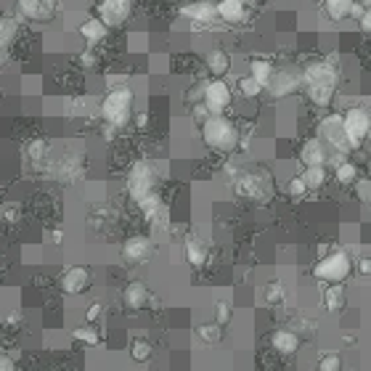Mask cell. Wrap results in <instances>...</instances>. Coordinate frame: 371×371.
Instances as JSON below:
<instances>
[{
  "mask_svg": "<svg viewBox=\"0 0 371 371\" xmlns=\"http://www.w3.org/2000/svg\"><path fill=\"white\" fill-rule=\"evenodd\" d=\"M202 141L215 152H233L239 146V128L223 114H212L202 122Z\"/></svg>",
  "mask_w": 371,
  "mask_h": 371,
  "instance_id": "6da1fadb",
  "label": "cell"
},
{
  "mask_svg": "<svg viewBox=\"0 0 371 371\" xmlns=\"http://www.w3.org/2000/svg\"><path fill=\"white\" fill-rule=\"evenodd\" d=\"M133 101H135V96H133V90L128 85L114 87L101 101V117L111 128H125L133 117Z\"/></svg>",
  "mask_w": 371,
  "mask_h": 371,
  "instance_id": "7a4b0ae2",
  "label": "cell"
},
{
  "mask_svg": "<svg viewBox=\"0 0 371 371\" xmlns=\"http://www.w3.org/2000/svg\"><path fill=\"white\" fill-rule=\"evenodd\" d=\"M353 271V260L348 257V252H329L321 260L313 265V276L321 279V281H329V284H342L345 279Z\"/></svg>",
  "mask_w": 371,
  "mask_h": 371,
  "instance_id": "3957f363",
  "label": "cell"
},
{
  "mask_svg": "<svg viewBox=\"0 0 371 371\" xmlns=\"http://www.w3.org/2000/svg\"><path fill=\"white\" fill-rule=\"evenodd\" d=\"M128 188H130V197L141 205L149 197L157 194V175L146 162H138L128 175Z\"/></svg>",
  "mask_w": 371,
  "mask_h": 371,
  "instance_id": "277c9868",
  "label": "cell"
},
{
  "mask_svg": "<svg viewBox=\"0 0 371 371\" xmlns=\"http://www.w3.org/2000/svg\"><path fill=\"white\" fill-rule=\"evenodd\" d=\"M345 130H348V141L353 149H358L360 143L366 141V135L371 133V114L360 107H353L345 114Z\"/></svg>",
  "mask_w": 371,
  "mask_h": 371,
  "instance_id": "5b68a950",
  "label": "cell"
},
{
  "mask_svg": "<svg viewBox=\"0 0 371 371\" xmlns=\"http://www.w3.org/2000/svg\"><path fill=\"white\" fill-rule=\"evenodd\" d=\"M321 138H324L329 146L339 149V152L353 149L348 141V130H345V117H342V114H329V117L321 120Z\"/></svg>",
  "mask_w": 371,
  "mask_h": 371,
  "instance_id": "8992f818",
  "label": "cell"
},
{
  "mask_svg": "<svg viewBox=\"0 0 371 371\" xmlns=\"http://www.w3.org/2000/svg\"><path fill=\"white\" fill-rule=\"evenodd\" d=\"M133 0H101L99 3V19L107 27H120L130 19Z\"/></svg>",
  "mask_w": 371,
  "mask_h": 371,
  "instance_id": "52a82bcc",
  "label": "cell"
},
{
  "mask_svg": "<svg viewBox=\"0 0 371 371\" xmlns=\"http://www.w3.org/2000/svg\"><path fill=\"white\" fill-rule=\"evenodd\" d=\"M202 101L207 104V109L212 111V114H223L231 104L229 85H226L220 77L218 80H212V83H207V85H202Z\"/></svg>",
  "mask_w": 371,
  "mask_h": 371,
  "instance_id": "ba28073f",
  "label": "cell"
},
{
  "mask_svg": "<svg viewBox=\"0 0 371 371\" xmlns=\"http://www.w3.org/2000/svg\"><path fill=\"white\" fill-rule=\"evenodd\" d=\"M300 83H305L300 75L295 72H289V69H279V72H273L271 83H268V93H271L273 99H286V96H292Z\"/></svg>",
  "mask_w": 371,
  "mask_h": 371,
  "instance_id": "9c48e42d",
  "label": "cell"
},
{
  "mask_svg": "<svg viewBox=\"0 0 371 371\" xmlns=\"http://www.w3.org/2000/svg\"><path fill=\"white\" fill-rule=\"evenodd\" d=\"M16 8H19L24 19L48 22L56 11V0H16Z\"/></svg>",
  "mask_w": 371,
  "mask_h": 371,
  "instance_id": "30bf717a",
  "label": "cell"
},
{
  "mask_svg": "<svg viewBox=\"0 0 371 371\" xmlns=\"http://www.w3.org/2000/svg\"><path fill=\"white\" fill-rule=\"evenodd\" d=\"M305 85H337V72L329 61H313L303 72Z\"/></svg>",
  "mask_w": 371,
  "mask_h": 371,
  "instance_id": "8fae6325",
  "label": "cell"
},
{
  "mask_svg": "<svg viewBox=\"0 0 371 371\" xmlns=\"http://www.w3.org/2000/svg\"><path fill=\"white\" fill-rule=\"evenodd\" d=\"M87 286H90V271L87 268H69V271L61 276V289H64L66 295H83Z\"/></svg>",
  "mask_w": 371,
  "mask_h": 371,
  "instance_id": "7c38bea8",
  "label": "cell"
},
{
  "mask_svg": "<svg viewBox=\"0 0 371 371\" xmlns=\"http://www.w3.org/2000/svg\"><path fill=\"white\" fill-rule=\"evenodd\" d=\"M181 16L186 19H191V22L197 24H209L218 19V6H212L207 0H197V3H188L181 8Z\"/></svg>",
  "mask_w": 371,
  "mask_h": 371,
  "instance_id": "4fadbf2b",
  "label": "cell"
},
{
  "mask_svg": "<svg viewBox=\"0 0 371 371\" xmlns=\"http://www.w3.org/2000/svg\"><path fill=\"white\" fill-rule=\"evenodd\" d=\"M152 255V241L146 236H130L122 244V257L128 262H143Z\"/></svg>",
  "mask_w": 371,
  "mask_h": 371,
  "instance_id": "5bb4252c",
  "label": "cell"
},
{
  "mask_svg": "<svg viewBox=\"0 0 371 371\" xmlns=\"http://www.w3.org/2000/svg\"><path fill=\"white\" fill-rule=\"evenodd\" d=\"M300 162L305 164V167H324L327 164V146L324 141H305L303 143V149H300Z\"/></svg>",
  "mask_w": 371,
  "mask_h": 371,
  "instance_id": "9a60e30c",
  "label": "cell"
},
{
  "mask_svg": "<svg viewBox=\"0 0 371 371\" xmlns=\"http://www.w3.org/2000/svg\"><path fill=\"white\" fill-rule=\"evenodd\" d=\"M271 348L276 353H281V355H295L300 350V337L295 332H289V329H279V332L271 334Z\"/></svg>",
  "mask_w": 371,
  "mask_h": 371,
  "instance_id": "2e32d148",
  "label": "cell"
},
{
  "mask_svg": "<svg viewBox=\"0 0 371 371\" xmlns=\"http://www.w3.org/2000/svg\"><path fill=\"white\" fill-rule=\"evenodd\" d=\"M244 13H247L244 0H220L218 3V19H223V22L239 24L244 22Z\"/></svg>",
  "mask_w": 371,
  "mask_h": 371,
  "instance_id": "e0dca14e",
  "label": "cell"
},
{
  "mask_svg": "<svg viewBox=\"0 0 371 371\" xmlns=\"http://www.w3.org/2000/svg\"><path fill=\"white\" fill-rule=\"evenodd\" d=\"M107 30H109V27L101 22L99 16H96V19H85V22L80 24V35L87 40V45H99L101 40L107 37Z\"/></svg>",
  "mask_w": 371,
  "mask_h": 371,
  "instance_id": "ac0fdd59",
  "label": "cell"
},
{
  "mask_svg": "<svg viewBox=\"0 0 371 371\" xmlns=\"http://www.w3.org/2000/svg\"><path fill=\"white\" fill-rule=\"evenodd\" d=\"M122 300H125V305L130 308V310H141L146 305V300H149V292H146V286L141 281H133V284L125 286Z\"/></svg>",
  "mask_w": 371,
  "mask_h": 371,
  "instance_id": "d6986e66",
  "label": "cell"
},
{
  "mask_svg": "<svg viewBox=\"0 0 371 371\" xmlns=\"http://www.w3.org/2000/svg\"><path fill=\"white\" fill-rule=\"evenodd\" d=\"M207 69L215 77H223L231 69L229 54H226V51H218V48H215V51H209L207 54Z\"/></svg>",
  "mask_w": 371,
  "mask_h": 371,
  "instance_id": "ffe728a7",
  "label": "cell"
},
{
  "mask_svg": "<svg viewBox=\"0 0 371 371\" xmlns=\"http://www.w3.org/2000/svg\"><path fill=\"white\" fill-rule=\"evenodd\" d=\"M324 8H327L329 19L342 22V19H348L350 11H353V0H324Z\"/></svg>",
  "mask_w": 371,
  "mask_h": 371,
  "instance_id": "44dd1931",
  "label": "cell"
},
{
  "mask_svg": "<svg viewBox=\"0 0 371 371\" xmlns=\"http://www.w3.org/2000/svg\"><path fill=\"white\" fill-rule=\"evenodd\" d=\"M324 305H327L329 313H337L345 308V289L342 284H329L327 295H324Z\"/></svg>",
  "mask_w": 371,
  "mask_h": 371,
  "instance_id": "7402d4cb",
  "label": "cell"
},
{
  "mask_svg": "<svg viewBox=\"0 0 371 371\" xmlns=\"http://www.w3.org/2000/svg\"><path fill=\"white\" fill-rule=\"evenodd\" d=\"M334 87L337 85H308V99L316 107H329L334 99Z\"/></svg>",
  "mask_w": 371,
  "mask_h": 371,
  "instance_id": "603a6c76",
  "label": "cell"
},
{
  "mask_svg": "<svg viewBox=\"0 0 371 371\" xmlns=\"http://www.w3.org/2000/svg\"><path fill=\"white\" fill-rule=\"evenodd\" d=\"M183 252H186V260L191 262L194 268H202V265L207 262V252H205V247H202L197 239H188V241H186Z\"/></svg>",
  "mask_w": 371,
  "mask_h": 371,
  "instance_id": "cb8c5ba5",
  "label": "cell"
},
{
  "mask_svg": "<svg viewBox=\"0 0 371 371\" xmlns=\"http://www.w3.org/2000/svg\"><path fill=\"white\" fill-rule=\"evenodd\" d=\"M250 75L255 77L257 83H262V85L268 87V83H271V77H273L271 61H265V59H255V61H250Z\"/></svg>",
  "mask_w": 371,
  "mask_h": 371,
  "instance_id": "d4e9b609",
  "label": "cell"
},
{
  "mask_svg": "<svg viewBox=\"0 0 371 371\" xmlns=\"http://www.w3.org/2000/svg\"><path fill=\"white\" fill-rule=\"evenodd\" d=\"M239 90H241V96H244V99H257L262 90H265V85L257 83L252 75H247V77H241L239 80Z\"/></svg>",
  "mask_w": 371,
  "mask_h": 371,
  "instance_id": "484cf974",
  "label": "cell"
},
{
  "mask_svg": "<svg viewBox=\"0 0 371 371\" xmlns=\"http://www.w3.org/2000/svg\"><path fill=\"white\" fill-rule=\"evenodd\" d=\"M72 337L80 342V345H85V348H96L101 342V337H99V332L93 327H80V329H75L72 332Z\"/></svg>",
  "mask_w": 371,
  "mask_h": 371,
  "instance_id": "4316f807",
  "label": "cell"
},
{
  "mask_svg": "<svg viewBox=\"0 0 371 371\" xmlns=\"http://www.w3.org/2000/svg\"><path fill=\"white\" fill-rule=\"evenodd\" d=\"M303 181L308 183V188H321V186L327 183V170L324 167H305L303 170Z\"/></svg>",
  "mask_w": 371,
  "mask_h": 371,
  "instance_id": "83f0119b",
  "label": "cell"
},
{
  "mask_svg": "<svg viewBox=\"0 0 371 371\" xmlns=\"http://www.w3.org/2000/svg\"><path fill=\"white\" fill-rule=\"evenodd\" d=\"M199 337L205 339L207 345H218L223 339V324H202L199 327Z\"/></svg>",
  "mask_w": 371,
  "mask_h": 371,
  "instance_id": "f1b7e54d",
  "label": "cell"
},
{
  "mask_svg": "<svg viewBox=\"0 0 371 371\" xmlns=\"http://www.w3.org/2000/svg\"><path fill=\"white\" fill-rule=\"evenodd\" d=\"M334 178H337L339 183H355V178H358V167L353 162H339L337 170H334Z\"/></svg>",
  "mask_w": 371,
  "mask_h": 371,
  "instance_id": "f546056e",
  "label": "cell"
},
{
  "mask_svg": "<svg viewBox=\"0 0 371 371\" xmlns=\"http://www.w3.org/2000/svg\"><path fill=\"white\" fill-rule=\"evenodd\" d=\"M13 37H16V19L3 16V22H0V43H3V48H8L13 43Z\"/></svg>",
  "mask_w": 371,
  "mask_h": 371,
  "instance_id": "4dcf8cb0",
  "label": "cell"
},
{
  "mask_svg": "<svg viewBox=\"0 0 371 371\" xmlns=\"http://www.w3.org/2000/svg\"><path fill=\"white\" fill-rule=\"evenodd\" d=\"M152 353H154L152 342H146V339H135L130 345V355H133V360H138V363L152 358Z\"/></svg>",
  "mask_w": 371,
  "mask_h": 371,
  "instance_id": "1f68e13d",
  "label": "cell"
},
{
  "mask_svg": "<svg viewBox=\"0 0 371 371\" xmlns=\"http://www.w3.org/2000/svg\"><path fill=\"white\" fill-rule=\"evenodd\" d=\"M265 300H268L271 305H281V303H284V286L279 284V281H273V284L265 289Z\"/></svg>",
  "mask_w": 371,
  "mask_h": 371,
  "instance_id": "d6a6232c",
  "label": "cell"
},
{
  "mask_svg": "<svg viewBox=\"0 0 371 371\" xmlns=\"http://www.w3.org/2000/svg\"><path fill=\"white\" fill-rule=\"evenodd\" d=\"M286 191H289V197H303L310 188H308V183L303 181V175H297V178H292V181L286 183Z\"/></svg>",
  "mask_w": 371,
  "mask_h": 371,
  "instance_id": "836d02e7",
  "label": "cell"
},
{
  "mask_svg": "<svg viewBox=\"0 0 371 371\" xmlns=\"http://www.w3.org/2000/svg\"><path fill=\"white\" fill-rule=\"evenodd\" d=\"M318 371H342V360H339V355H327V358H321Z\"/></svg>",
  "mask_w": 371,
  "mask_h": 371,
  "instance_id": "e575fe53",
  "label": "cell"
},
{
  "mask_svg": "<svg viewBox=\"0 0 371 371\" xmlns=\"http://www.w3.org/2000/svg\"><path fill=\"white\" fill-rule=\"evenodd\" d=\"M45 154V141H35V143H30V157L32 159H40Z\"/></svg>",
  "mask_w": 371,
  "mask_h": 371,
  "instance_id": "d590c367",
  "label": "cell"
},
{
  "mask_svg": "<svg viewBox=\"0 0 371 371\" xmlns=\"http://www.w3.org/2000/svg\"><path fill=\"white\" fill-rule=\"evenodd\" d=\"M229 318H231V308L226 305V303H220L218 305V324H226Z\"/></svg>",
  "mask_w": 371,
  "mask_h": 371,
  "instance_id": "8d00e7d4",
  "label": "cell"
},
{
  "mask_svg": "<svg viewBox=\"0 0 371 371\" xmlns=\"http://www.w3.org/2000/svg\"><path fill=\"white\" fill-rule=\"evenodd\" d=\"M101 316V303H96V305H90L87 308V313H85V318H87V324H93L96 318Z\"/></svg>",
  "mask_w": 371,
  "mask_h": 371,
  "instance_id": "74e56055",
  "label": "cell"
},
{
  "mask_svg": "<svg viewBox=\"0 0 371 371\" xmlns=\"http://www.w3.org/2000/svg\"><path fill=\"white\" fill-rule=\"evenodd\" d=\"M358 273H360V276H371V257H360V260H358Z\"/></svg>",
  "mask_w": 371,
  "mask_h": 371,
  "instance_id": "f35d334b",
  "label": "cell"
},
{
  "mask_svg": "<svg viewBox=\"0 0 371 371\" xmlns=\"http://www.w3.org/2000/svg\"><path fill=\"white\" fill-rule=\"evenodd\" d=\"M358 24L363 27V30H366V32H371V8H369L366 13H363V16H360Z\"/></svg>",
  "mask_w": 371,
  "mask_h": 371,
  "instance_id": "ab89813d",
  "label": "cell"
},
{
  "mask_svg": "<svg viewBox=\"0 0 371 371\" xmlns=\"http://www.w3.org/2000/svg\"><path fill=\"white\" fill-rule=\"evenodd\" d=\"M80 64H83V66H93V64H96V56L90 54V51H85V54L80 56Z\"/></svg>",
  "mask_w": 371,
  "mask_h": 371,
  "instance_id": "60d3db41",
  "label": "cell"
},
{
  "mask_svg": "<svg viewBox=\"0 0 371 371\" xmlns=\"http://www.w3.org/2000/svg\"><path fill=\"white\" fill-rule=\"evenodd\" d=\"M363 13H366V8H363L360 3H353V11H350V16H353V19H360Z\"/></svg>",
  "mask_w": 371,
  "mask_h": 371,
  "instance_id": "b9f144b4",
  "label": "cell"
},
{
  "mask_svg": "<svg viewBox=\"0 0 371 371\" xmlns=\"http://www.w3.org/2000/svg\"><path fill=\"white\" fill-rule=\"evenodd\" d=\"M0 371H16L13 360L11 358H3V363H0Z\"/></svg>",
  "mask_w": 371,
  "mask_h": 371,
  "instance_id": "7bdbcfd3",
  "label": "cell"
},
{
  "mask_svg": "<svg viewBox=\"0 0 371 371\" xmlns=\"http://www.w3.org/2000/svg\"><path fill=\"white\" fill-rule=\"evenodd\" d=\"M135 125H138V128H146V125H149V117H146V114H138V117H135Z\"/></svg>",
  "mask_w": 371,
  "mask_h": 371,
  "instance_id": "ee69618b",
  "label": "cell"
},
{
  "mask_svg": "<svg viewBox=\"0 0 371 371\" xmlns=\"http://www.w3.org/2000/svg\"><path fill=\"white\" fill-rule=\"evenodd\" d=\"M61 239H64V233H61V231H54V241H56V244H59Z\"/></svg>",
  "mask_w": 371,
  "mask_h": 371,
  "instance_id": "f6af8a7d",
  "label": "cell"
},
{
  "mask_svg": "<svg viewBox=\"0 0 371 371\" xmlns=\"http://www.w3.org/2000/svg\"><path fill=\"white\" fill-rule=\"evenodd\" d=\"M369 181H371V170H369Z\"/></svg>",
  "mask_w": 371,
  "mask_h": 371,
  "instance_id": "bcb514c9",
  "label": "cell"
}]
</instances>
